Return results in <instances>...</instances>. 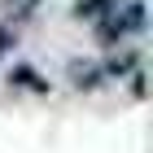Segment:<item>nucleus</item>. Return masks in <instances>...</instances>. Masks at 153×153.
I'll return each mask as SVG.
<instances>
[{"instance_id": "obj_1", "label": "nucleus", "mask_w": 153, "mask_h": 153, "mask_svg": "<svg viewBox=\"0 0 153 153\" xmlns=\"http://www.w3.org/2000/svg\"><path fill=\"white\" fill-rule=\"evenodd\" d=\"M92 26H96V39L105 48L123 44L127 35H140L144 31V0H118L114 9H109L101 22H92Z\"/></svg>"}, {"instance_id": "obj_2", "label": "nucleus", "mask_w": 153, "mask_h": 153, "mask_svg": "<svg viewBox=\"0 0 153 153\" xmlns=\"http://www.w3.org/2000/svg\"><path fill=\"white\" fill-rule=\"evenodd\" d=\"M127 70H131V74L140 70V48H127V53H118V57H109L105 66H101L105 79H127Z\"/></svg>"}, {"instance_id": "obj_3", "label": "nucleus", "mask_w": 153, "mask_h": 153, "mask_svg": "<svg viewBox=\"0 0 153 153\" xmlns=\"http://www.w3.org/2000/svg\"><path fill=\"white\" fill-rule=\"evenodd\" d=\"M9 88H22V92H48V79L35 66H13L9 70Z\"/></svg>"}, {"instance_id": "obj_4", "label": "nucleus", "mask_w": 153, "mask_h": 153, "mask_svg": "<svg viewBox=\"0 0 153 153\" xmlns=\"http://www.w3.org/2000/svg\"><path fill=\"white\" fill-rule=\"evenodd\" d=\"M101 79H105V74H101V66H96V61H70V83L79 88V92H83V88L92 92Z\"/></svg>"}, {"instance_id": "obj_5", "label": "nucleus", "mask_w": 153, "mask_h": 153, "mask_svg": "<svg viewBox=\"0 0 153 153\" xmlns=\"http://www.w3.org/2000/svg\"><path fill=\"white\" fill-rule=\"evenodd\" d=\"M118 0H74V18H88V22H101Z\"/></svg>"}, {"instance_id": "obj_6", "label": "nucleus", "mask_w": 153, "mask_h": 153, "mask_svg": "<svg viewBox=\"0 0 153 153\" xmlns=\"http://www.w3.org/2000/svg\"><path fill=\"white\" fill-rule=\"evenodd\" d=\"M9 9H13V26H22V22H31V18H35L39 0H9Z\"/></svg>"}, {"instance_id": "obj_7", "label": "nucleus", "mask_w": 153, "mask_h": 153, "mask_svg": "<svg viewBox=\"0 0 153 153\" xmlns=\"http://www.w3.org/2000/svg\"><path fill=\"white\" fill-rule=\"evenodd\" d=\"M9 44H13V31H9V26H0V57L9 53Z\"/></svg>"}]
</instances>
